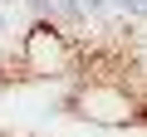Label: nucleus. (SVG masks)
I'll return each instance as SVG.
<instances>
[{
    "label": "nucleus",
    "instance_id": "nucleus-1",
    "mask_svg": "<svg viewBox=\"0 0 147 137\" xmlns=\"http://www.w3.org/2000/svg\"><path fill=\"white\" fill-rule=\"evenodd\" d=\"M30 59L44 68V59L49 64H59V34L54 30H34V39H30Z\"/></svg>",
    "mask_w": 147,
    "mask_h": 137
}]
</instances>
